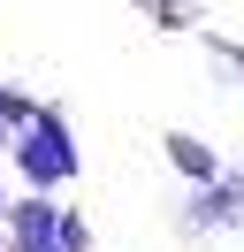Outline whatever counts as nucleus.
Here are the masks:
<instances>
[{
	"mask_svg": "<svg viewBox=\"0 0 244 252\" xmlns=\"http://www.w3.org/2000/svg\"><path fill=\"white\" fill-rule=\"evenodd\" d=\"M130 8H145V16H152V23H168V31H191V23H198L183 0H130Z\"/></svg>",
	"mask_w": 244,
	"mask_h": 252,
	"instance_id": "obj_5",
	"label": "nucleus"
},
{
	"mask_svg": "<svg viewBox=\"0 0 244 252\" xmlns=\"http://www.w3.org/2000/svg\"><path fill=\"white\" fill-rule=\"evenodd\" d=\"M206 54L229 69V77H244V46H237V38H206Z\"/></svg>",
	"mask_w": 244,
	"mask_h": 252,
	"instance_id": "obj_7",
	"label": "nucleus"
},
{
	"mask_svg": "<svg viewBox=\"0 0 244 252\" xmlns=\"http://www.w3.org/2000/svg\"><path fill=\"white\" fill-rule=\"evenodd\" d=\"M54 229H61V252H92V221L76 214V206H61V221H54Z\"/></svg>",
	"mask_w": 244,
	"mask_h": 252,
	"instance_id": "obj_6",
	"label": "nucleus"
},
{
	"mask_svg": "<svg viewBox=\"0 0 244 252\" xmlns=\"http://www.w3.org/2000/svg\"><path fill=\"white\" fill-rule=\"evenodd\" d=\"M160 153H168V168H176L183 184H214V176H221V153H214L198 130H168V138H160Z\"/></svg>",
	"mask_w": 244,
	"mask_h": 252,
	"instance_id": "obj_4",
	"label": "nucleus"
},
{
	"mask_svg": "<svg viewBox=\"0 0 244 252\" xmlns=\"http://www.w3.org/2000/svg\"><path fill=\"white\" fill-rule=\"evenodd\" d=\"M61 199L54 191H15L8 199V214H0V237H8V245L0 252H61Z\"/></svg>",
	"mask_w": 244,
	"mask_h": 252,
	"instance_id": "obj_2",
	"label": "nucleus"
},
{
	"mask_svg": "<svg viewBox=\"0 0 244 252\" xmlns=\"http://www.w3.org/2000/svg\"><path fill=\"white\" fill-rule=\"evenodd\" d=\"M237 221H244V168H221L214 184H191L183 237H214V229H237Z\"/></svg>",
	"mask_w": 244,
	"mask_h": 252,
	"instance_id": "obj_3",
	"label": "nucleus"
},
{
	"mask_svg": "<svg viewBox=\"0 0 244 252\" xmlns=\"http://www.w3.org/2000/svg\"><path fill=\"white\" fill-rule=\"evenodd\" d=\"M8 168H15L23 191H54V199H61V184L84 176V145H76V123H69L61 99H38L30 107V123L8 138Z\"/></svg>",
	"mask_w": 244,
	"mask_h": 252,
	"instance_id": "obj_1",
	"label": "nucleus"
},
{
	"mask_svg": "<svg viewBox=\"0 0 244 252\" xmlns=\"http://www.w3.org/2000/svg\"><path fill=\"white\" fill-rule=\"evenodd\" d=\"M8 199H15V184H8V176H0V214H8Z\"/></svg>",
	"mask_w": 244,
	"mask_h": 252,
	"instance_id": "obj_8",
	"label": "nucleus"
}]
</instances>
